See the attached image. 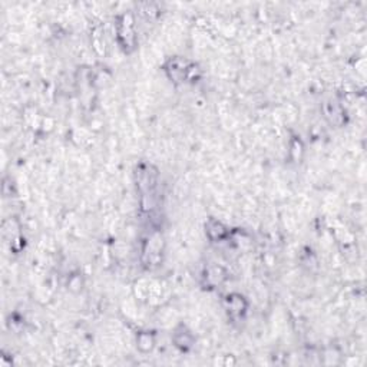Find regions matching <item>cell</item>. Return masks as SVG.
<instances>
[{
	"label": "cell",
	"mask_w": 367,
	"mask_h": 367,
	"mask_svg": "<svg viewBox=\"0 0 367 367\" xmlns=\"http://www.w3.org/2000/svg\"><path fill=\"white\" fill-rule=\"evenodd\" d=\"M194 69L192 63L188 62L187 59H174L171 60L167 66V70L169 72V76L171 79H174L175 82H182L184 79H188L189 72Z\"/></svg>",
	"instance_id": "1"
},
{
	"label": "cell",
	"mask_w": 367,
	"mask_h": 367,
	"mask_svg": "<svg viewBox=\"0 0 367 367\" xmlns=\"http://www.w3.org/2000/svg\"><path fill=\"white\" fill-rule=\"evenodd\" d=\"M227 308L231 316H241V313L246 310L244 298L241 296H228L227 297Z\"/></svg>",
	"instance_id": "2"
},
{
	"label": "cell",
	"mask_w": 367,
	"mask_h": 367,
	"mask_svg": "<svg viewBox=\"0 0 367 367\" xmlns=\"http://www.w3.org/2000/svg\"><path fill=\"white\" fill-rule=\"evenodd\" d=\"M138 344H139V347L142 348V350H144V346H147V350H151L152 346H154V340L151 338L149 334H147V338H144V334H141V336H139Z\"/></svg>",
	"instance_id": "3"
}]
</instances>
